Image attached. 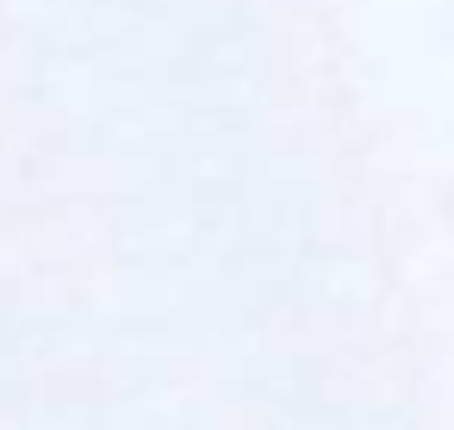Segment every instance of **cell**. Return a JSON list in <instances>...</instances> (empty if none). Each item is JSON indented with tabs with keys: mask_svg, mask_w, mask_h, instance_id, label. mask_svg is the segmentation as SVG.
<instances>
[]
</instances>
